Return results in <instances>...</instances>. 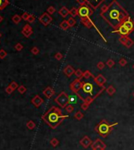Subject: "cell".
<instances>
[{"label": "cell", "instance_id": "cell-20", "mask_svg": "<svg viewBox=\"0 0 134 150\" xmlns=\"http://www.w3.org/2000/svg\"><path fill=\"white\" fill-rule=\"evenodd\" d=\"M59 13L60 14V15H61L63 18H65V17H66L69 15V10L67 9V7L63 6V7H62V8L59 10Z\"/></svg>", "mask_w": 134, "mask_h": 150}, {"label": "cell", "instance_id": "cell-24", "mask_svg": "<svg viewBox=\"0 0 134 150\" xmlns=\"http://www.w3.org/2000/svg\"><path fill=\"white\" fill-rule=\"evenodd\" d=\"M22 20V17L19 16L18 14H15V15L12 17V20H13V22L14 24H19Z\"/></svg>", "mask_w": 134, "mask_h": 150}, {"label": "cell", "instance_id": "cell-35", "mask_svg": "<svg viewBox=\"0 0 134 150\" xmlns=\"http://www.w3.org/2000/svg\"><path fill=\"white\" fill-rule=\"evenodd\" d=\"M55 11H56V10H55V8H54L53 6H49L48 8H47V13H48L49 14H50V15H52L53 13H55Z\"/></svg>", "mask_w": 134, "mask_h": 150}, {"label": "cell", "instance_id": "cell-14", "mask_svg": "<svg viewBox=\"0 0 134 150\" xmlns=\"http://www.w3.org/2000/svg\"><path fill=\"white\" fill-rule=\"evenodd\" d=\"M81 23L87 28H91L95 26L92 20L90 19V17H83L81 19Z\"/></svg>", "mask_w": 134, "mask_h": 150}, {"label": "cell", "instance_id": "cell-29", "mask_svg": "<svg viewBox=\"0 0 134 150\" xmlns=\"http://www.w3.org/2000/svg\"><path fill=\"white\" fill-rule=\"evenodd\" d=\"M67 21H68V24H69V27H73V26L76 24V20H75L73 17H69V18L67 20Z\"/></svg>", "mask_w": 134, "mask_h": 150}, {"label": "cell", "instance_id": "cell-41", "mask_svg": "<svg viewBox=\"0 0 134 150\" xmlns=\"http://www.w3.org/2000/svg\"><path fill=\"white\" fill-rule=\"evenodd\" d=\"M31 52H32V54H34V55H37V54L40 53V49H39L38 47L34 46V47H32V48L31 49Z\"/></svg>", "mask_w": 134, "mask_h": 150}, {"label": "cell", "instance_id": "cell-1", "mask_svg": "<svg viewBox=\"0 0 134 150\" xmlns=\"http://www.w3.org/2000/svg\"><path fill=\"white\" fill-rule=\"evenodd\" d=\"M100 16L114 30L118 29L127 19L130 17L129 13L117 0H113L108 5L107 11L100 14Z\"/></svg>", "mask_w": 134, "mask_h": 150}, {"label": "cell", "instance_id": "cell-10", "mask_svg": "<svg viewBox=\"0 0 134 150\" xmlns=\"http://www.w3.org/2000/svg\"><path fill=\"white\" fill-rule=\"evenodd\" d=\"M22 35L25 38H29L31 35H32L33 33V30H32V28L31 27V25L29 24H25L23 28V29L22 31Z\"/></svg>", "mask_w": 134, "mask_h": 150}, {"label": "cell", "instance_id": "cell-30", "mask_svg": "<svg viewBox=\"0 0 134 150\" xmlns=\"http://www.w3.org/2000/svg\"><path fill=\"white\" fill-rule=\"evenodd\" d=\"M50 143H51V145L53 147H57V146L59 145V141L57 138H52V139L51 140Z\"/></svg>", "mask_w": 134, "mask_h": 150}, {"label": "cell", "instance_id": "cell-3", "mask_svg": "<svg viewBox=\"0 0 134 150\" xmlns=\"http://www.w3.org/2000/svg\"><path fill=\"white\" fill-rule=\"evenodd\" d=\"M118 124V123L110 124L106 119H102V121H100V122L95 127V132L98 133V134L100 135V136L103 138H107L111 133L114 127L117 126Z\"/></svg>", "mask_w": 134, "mask_h": 150}, {"label": "cell", "instance_id": "cell-44", "mask_svg": "<svg viewBox=\"0 0 134 150\" xmlns=\"http://www.w3.org/2000/svg\"><path fill=\"white\" fill-rule=\"evenodd\" d=\"M54 58L56 60H58V61H61L63 58V55L60 53V52H58L57 54H55L54 55Z\"/></svg>", "mask_w": 134, "mask_h": 150}, {"label": "cell", "instance_id": "cell-36", "mask_svg": "<svg viewBox=\"0 0 134 150\" xmlns=\"http://www.w3.org/2000/svg\"><path fill=\"white\" fill-rule=\"evenodd\" d=\"M76 98L74 96H69V104H76Z\"/></svg>", "mask_w": 134, "mask_h": 150}, {"label": "cell", "instance_id": "cell-16", "mask_svg": "<svg viewBox=\"0 0 134 150\" xmlns=\"http://www.w3.org/2000/svg\"><path fill=\"white\" fill-rule=\"evenodd\" d=\"M54 90L53 88H51V87H47L44 91H43V94L47 97V98H51L54 94Z\"/></svg>", "mask_w": 134, "mask_h": 150}, {"label": "cell", "instance_id": "cell-57", "mask_svg": "<svg viewBox=\"0 0 134 150\" xmlns=\"http://www.w3.org/2000/svg\"><path fill=\"white\" fill-rule=\"evenodd\" d=\"M133 97H134V94H133Z\"/></svg>", "mask_w": 134, "mask_h": 150}, {"label": "cell", "instance_id": "cell-43", "mask_svg": "<svg viewBox=\"0 0 134 150\" xmlns=\"http://www.w3.org/2000/svg\"><path fill=\"white\" fill-rule=\"evenodd\" d=\"M89 105H90L87 104L86 102H83V103L81 104V109H83L84 111H86V110L88 109Z\"/></svg>", "mask_w": 134, "mask_h": 150}, {"label": "cell", "instance_id": "cell-31", "mask_svg": "<svg viewBox=\"0 0 134 150\" xmlns=\"http://www.w3.org/2000/svg\"><path fill=\"white\" fill-rule=\"evenodd\" d=\"M27 127L29 128V130H32L36 127V124H35V123L32 120H29V122L27 123Z\"/></svg>", "mask_w": 134, "mask_h": 150}, {"label": "cell", "instance_id": "cell-38", "mask_svg": "<svg viewBox=\"0 0 134 150\" xmlns=\"http://www.w3.org/2000/svg\"><path fill=\"white\" fill-rule=\"evenodd\" d=\"M10 86V87L13 90H17V88H18V87H19V86H18V84L15 82V81H13V82H11L10 83V84L9 85Z\"/></svg>", "mask_w": 134, "mask_h": 150}, {"label": "cell", "instance_id": "cell-52", "mask_svg": "<svg viewBox=\"0 0 134 150\" xmlns=\"http://www.w3.org/2000/svg\"><path fill=\"white\" fill-rule=\"evenodd\" d=\"M91 149L92 150H105L104 148L99 147V146H91Z\"/></svg>", "mask_w": 134, "mask_h": 150}, {"label": "cell", "instance_id": "cell-34", "mask_svg": "<svg viewBox=\"0 0 134 150\" xmlns=\"http://www.w3.org/2000/svg\"><path fill=\"white\" fill-rule=\"evenodd\" d=\"M65 109H66V111L68 113H72V112H73V110H74V107H73L72 105L69 104Z\"/></svg>", "mask_w": 134, "mask_h": 150}, {"label": "cell", "instance_id": "cell-32", "mask_svg": "<svg viewBox=\"0 0 134 150\" xmlns=\"http://www.w3.org/2000/svg\"><path fill=\"white\" fill-rule=\"evenodd\" d=\"M17 90H18V92L20 93L21 94H25V93L26 92V90H27V88L25 87V86L22 85V86H19V87H18V88H17Z\"/></svg>", "mask_w": 134, "mask_h": 150}, {"label": "cell", "instance_id": "cell-28", "mask_svg": "<svg viewBox=\"0 0 134 150\" xmlns=\"http://www.w3.org/2000/svg\"><path fill=\"white\" fill-rule=\"evenodd\" d=\"M83 77L84 79H89V78H93L94 79L95 78L94 76L91 74V72H90V71H88V70H86L85 72L83 73Z\"/></svg>", "mask_w": 134, "mask_h": 150}, {"label": "cell", "instance_id": "cell-19", "mask_svg": "<svg viewBox=\"0 0 134 150\" xmlns=\"http://www.w3.org/2000/svg\"><path fill=\"white\" fill-rule=\"evenodd\" d=\"M91 146H99V147H101L104 149H106V148H107V145H106L104 142L102 140H100V138L96 139L92 143V145H91Z\"/></svg>", "mask_w": 134, "mask_h": 150}, {"label": "cell", "instance_id": "cell-17", "mask_svg": "<svg viewBox=\"0 0 134 150\" xmlns=\"http://www.w3.org/2000/svg\"><path fill=\"white\" fill-rule=\"evenodd\" d=\"M122 24H123L124 26H125L127 28H128V29H129L131 32L134 31V21H132V20H131L130 17H129V19H127Z\"/></svg>", "mask_w": 134, "mask_h": 150}, {"label": "cell", "instance_id": "cell-47", "mask_svg": "<svg viewBox=\"0 0 134 150\" xmlns=\"http://www.w3.org/2000/svg\"><path fill=\"white\" fill-rule=\"evenodd\" d=\"M108 9V5H103L101 7V10H100V14H103V13H105L107 11V10Z\"/></svg>", "mask_w": 134, "mask_h": 150}, {"label": "cell", "instance_id": "cell-49", "mask_svg": "<svg viewBox=\"0 0 134 150\" xmlns=\"http://www.w3.org/2000/svg\"><path fill=\"white\" fill-rule=\"evenodd\" d=\"M29 16H30V14L25 12V13H24L22 14V18L24 20H28V19H29Z\"/></svg>", "mask_w": 134, "mask_h": 150}, {"label": "cell", "instance_id": "cell-23", "mask_svg": "<svg viewBox=\"0 0 134 150\" xmlns=\"http://www.w3.org/2000/svg\"><path fill=\"white\" fill-rule=\"evenodd\" d=\"M129 39V36H125V35H121V37L118 39V41L121 42L122 45L125 46L126 44V42H127V41H128Z\"/></svg>", "mask_w": 134, "mask_h": 150}, {"label": "cell", "instance_id": "cell-18", "mask_svg": "<svg viewBox=\"0 0 134 150\" xmlns=\"http://www.w3.org/2000/svg\"><path fill=\"white\" fill-rule=\"evenodd\" d=\"M63 72H64V74L67 77H70L72 75H73L75 73V69L71 65H69L64 68V70H63Z\"/></svg>", "mask_w": 134, "mask_h": 150}, {"label": "cell", "instance_id": "cell-45", "mask_svg": "<svg viewBox=\"0 0 134 150\" xmlns=\"http://www.w3.org/2000/svg\"><path fill=\"white\" fill-rule=\"evenodd\" d=\"M118 63H119V65H121V66L124 67V66H125L127 65V61L125 59H124V58H122V59L119 60Z\"/></svg>", "mask_w": 134, "mask_h": 150}, {"label": "cell", "instance_id": "cell-21", "mask_svg": "<svg viewBox=\"0 0 134 150\" xmlns=\"http://www.w3.org/2000/svg\"><path fill=\"white\" fill-rule=\"evenodd\" d=\"M59 27H60V28H62V29L64 30V31H66L69 28H70L69 24H68L67 20H64L63 21H62V22L60 23V24H59Z\"/></svg>", "mask_w": 134, "mask_h": 150}, {"label": "cell", "instance_id": "cell-6", "mask_svg": "<svg viewBox=\"0 0 134 150\" xmlns=\"http://www.w3.org/2000/svg\"><path fill=\"white\" fill-rule=\"evenodd\" d=\"M84 83L81 81V79H76L75 80H73L71 84L69 85V89L71 90L75 94H77L83 87Z\"/></svg>", "mask_w": 134, "mask_h": 150}, {"label": "cell", "instance_id": "cell-46", "mask_svg": "<svg viewBox=\"0 0 134 150\" xmlns=\"http://www.w3.org/2000/svg\"><path fill=\"white\" fill-rule=\"evenodd\" d=\"M104 67H105V64H104L103 61L98 62V64H97V68H98V69L102 70V69L104 68Z\"/></svg>", "mask_w": 134, "mask_h": 150}, {"label": "cell", "instance_id": "cell-33", "mask_svg": "<svg viewBox=\"0 0 134 150\" xmlns=\"http://www.w3.org/2000/svg\"><path fill=\"white\" fill-rule=\"evenodd\" d=\"M83 72L81 70V69H77L76 71H75V76H76L77 79H81L83 77Z\"/></svg>", "mask_w": 134, "mask_h": 150}, {"label": "cell", "instance_id": "cell-13", "mask_svg": "<svg viewBox=\"0 0 134 150\" xmlns=\"http://www.w3.org/2000/svg\"><path fill=\"white\" fill-rule=\"evenodd\" d=\"M105 0H87L88 4L92 8L93 10H96L98 7H100L101 4Z\"/></svg>", "mask_w": 134, "mask_h": 150}, {"label": "cell", "instance_id": "cell-12", "mask_svg": "<svg viewBox=\"0 0 134 150\" xmlns=\"http://www.w3.org/2000/svg\"><path fill=\"white\" fill-rule=\"evenodd\" d=\"M114 32L118 33L121 35H125V36H129V35L131 33V32L125 26H124L123 24H122L121 26L118 28V29H116L114 31Z\"/></svg>", "mask_w": 134, "mask_h": 150}, {"label": "cell", "instance_id": "cell-37", "mask_svg": "<svg viewBox=\"0 0 134 150\" xmlns=\"http://www.w3.org/2000/svg\"><path fill=\"white\" fill-rule=\"evenodd\" d=\"M133 44H134V41L129 38V39H128V41H127L126 44L125 45V46H126L127 48H130V47H132V46H133Z\"/></svg>", "mask_w": 134, "mask_h": 150}, {"label": "cell", "instance_id": "cell-8", "mask_svg": "<svg viewBox=\"0 0 134 150\" xmlns=\"http://www.w3.org/2000/svg\"><path fill=\"white\" fill-rule=\"evenodd\" d=\"M92 141L91 140V138L88 136H84L81 140H80V145L84 148H88L89 146L92 145Z\"/></svg>", "mask_w": 134, "mask_h": 150}, {"label": "cell", "instance_id": "cell-2", "mask_svg": "<svg viewBox=\"0 0 134 150\" xmlns=\"http://www.w3.org/2000/svg\"><path fill=\"white\" fill-rule=\"evenodd\" d=\"M68 117L69 116L67 115H62V112L59 108L53 106L42 116V119L51 129H55L62 123L63 120Z\"/></svg>", "mask_w": 134, "mask_h": 150}, {"label": "cell", "instance_id": "cell-48", "mask_svg": "<svg viewBox=\"0 0 134 150\" xmlns=\"http://www.w3.org/2000/svg\"><path fill=\"white\" fill-rule=\"evenodd\" d=\"M35 20H36V17H35L34 15H32V14H30V16H29V19H28L27 21H29V23H33Z\"/></svg>", "mask_w": 134, "mask_h": 150}, {"label": "cell", "instance_id": "cell-51", "mask_svg": "<svg viewBox=\"0 0 134 150\" xmlns=\"http://www.w3.org/2000/svg\"><path fill=\"white\" fill-rule=\"evenodd\" d=\"M76 1L81 6H83V5H88V2L87 0H76Z\"/></svg>", "mask_w": 134, "mask_h": 150}, {"label": "cell", "instance_id": "cell-50", "mask_svg": "<svg viewBox=\"0 0 134 150\" xmlns=\"http://www.w3.org/2000/svg\"><path fill=\"white\" fill-rule=\"evenodd\" d=\"M5 91H6V94H11L12 93H13V91H14V90H13V89H12V88L10 87V86H8V87L6 88Z\"/></svg>", "mask_w": 134, "mask_h": 150}, {"label": "cell", "instance_id": "cell-15", "mask_svg": "<svg viewBox=\"0 0 134 150\" xmlns=\"http://www.w3.org/2000/svg\"><path fill=\"white\" fill-rule=\"evenodd\" d=\"M32 104L36 107V108H39V107L43 104L44 100L42 97H40L39 95H36L32 99Z\"/></svg>", "mask_w": 134, "mask_h": 150}, {"label": "cell", "instance_id": "cell-7", "mask_svg": "<svg viewBox=\"0 0 134 150\" xmlns=\"http://www.w3.org/2000/svg\"><path fill=\"white\" fill-rule=\"evenodd\" d=\"M40 22L43 24L44 26H47L49 25L52 21V17L48 13H44L42 15L39 17Z\"/></svg>", "mask_w": 134, "mask_h": 150}, {"label": "cell", "instance_id": "cell-26", "mask_svg": "<svg viewBox=\"0 0 134 150\" xmlns=\"http://www.w3.org/2000/svg\"><path fill=\"white\" fill-rule=\"evenodd\" d=\"M74 118L77 120H81L84 118V114L83 112H81V111H77L75 114H74Z\"/></svg>", "mask_w": 134, "mask_h": 150}, {"label": "cell", "instance_id": "cell-55", "mask_svg": "<svg viewBox=\"0 0 134 150\" xmlns=\"http://www.w3.org/2000/svg\"><path fill=\"white\" fill-rule=\"evenodd\" d=\"M132 68H134V65H133V66H132Z\"/></svg>", "mask_w": 134, "mask_h": 150}, {"label": "cell", "instance_id": "cell-40", "mask_svg": "<svg viewBox=\"0 0 134 150\" xmlns=\"http://www.w3.org/2000/svg\"><path fill=\"white\" fill-rule=\"evenodd\" d=\"M6 55H7V52L3 49H0V59H4L6 57Z\"/></svg>", "mask_w": 134, "mask_h": 150}, {"label": "cell", "instance_id": "cell-42", "mask_svg": "<svg viewBox=\"0 0 134 150\" xmlns=\"http://www.w3.org/2000/svg\"><path fill=\"white\" fill-rule=\"evenodd\" d=\"M114 64H115V62L113 61L112 59H109L107 61V65L109 67V68H113L114 66Z\"/></svg>", "mask_w": 134, "mask_h": 150}, {"label": "cell", "instance_id": "cell-11", "mask_svg": "<svg viewBox=\"0 0 134 150\" xmlns=\"http://www.w3.org/2000/svg\"><path fill=\"white\" fill-rule=\"evenodd\" d=\"M94 80H95V83L99 86V87H100L102 88L105 87L104 84L106 83V82H107V80H106V78L103 75H101V74L98 75L96 77L94 78Z\"/></svg>", "mask_w": 134, "mask_h": 150}, {"label": "cell", "instance_id": "cell-25", "mask_svg": "<svg viewBox=\"0 0 134 150\" xmlns=\"http://www.w3.org/2000/svg\"><path fill=\"white\" fill-rule=\"evenodd\" d=\"M7 5H9L8 0H0V10L6 8V7L7 6Z\"/></svg>", "mask_w": 134, "mask_h": 150}, {"label": "cell", "instance_id": "cell-9", "mask_svg": "<svg viewBox=\"0 0 134 150\" xmlns=\"http://www.w3.org/2000/svg\"><path fill=\"white\" fill-rule=\"evenodd\" d=\"M93 89H94L93 85L91 83H84L82 90H83L84 94H90L91 96H92L93 95Z\"/></svg>", "mask_w": 134, "mask_h": 150}, {"label": "cell", "instance_id": "cell-54", "mask_svg": "<svg viewBox=\"0 0 134 150\" xmlns=\"http://www.w3.org/2000/svg\"><path fill=\"white\" fill-rule=\"evenodd\" d=\"M1 36H2V34H1V33H0V38H1Z\"/></svg>", "mask_w": 134, "mask_h": 150}, {"label": "cell", "instance_id": "cell-5", "mask_svg": "<svg viewBox=\"0 0 134 150\" xmlns=\"http://www.w3.org/2000/svg\"><path fill=\"white\" fill-rule=\"evenodd\" d=\"M94 11L92 8L89 5H83L81 6L78 9V15L83 18V17H90L93 14Z\"/></svg>", "mask_w": 134, "mask_h": 150}, {"label": "cell", "instance_id": "cell-4", "mask_svg": "<svg viewBox=\"0 0 134 150\" xmlns=\"http://www.w3.org/2000/svg\"><path fill=\"white\" fill-rule=\"evenodd\" d=\"M54 102L55 103L58 104L59 106L62 107V108H66L69 105V96L67 95L66 92L62 91L55 97Z\"/></svg>", "mask_w": 134, "mask_h": 150}, {"label": "cell", "instance_id": "cell-39", "mask_svg": "<svg viewBox=\"0 0 134 150\" xmlns=\"http://www.w3.org/2000/svg\"><path fill=\"white\" fill-rule=\"evenodd\" d=\"M14 49L17 51H22L23 49V45L20 42H17V43L14 46Z\"/></svg>", "mask_w": 134, "mask_h": 150}, {"label": "cell", "instance_id": "cell-27", "mask_svg": "<svg viewBox=\"0 0 134 150\" xmlns=\"http://www.w3.org/2000/svg\"><path fill=\"white\" fill-rule=\"evenodd\" d=\"M69 14L71 15L73 17H75L78 15V9L75 8V7H73V8L69 10Z\"/></svg>", "mask_w": 134, "mask_h": 150}, {"label": "cell", "instance_id": "cell-56", "mask_svg": "<svg viewBox=\"0 0 134 150\" xmlns=\"http://www.w3.org/2000/svg\"><path fill=\"white\" fill-rule=\"evenodd\" d=\"M133 21H134V18H133Z\"/></svg>", "mask_w": 134, "mask_h": 150}, {"label": "cell", "instance_id": "cell-53", "mask_svg": "<svg viewBox=\"0 0 134 150\" xmlns=\"http://www.w3.org/2000/svg\"><path fill=\"white\" fill-rule=\"evenodd\" d=\"M3 17L1 16V15H0V23H1L2 22V21H3Z\"/></svg>", "mask_w": 134, "mask_h": 150}, {"label": "cell", "instance_id": "cell-22", "mask_svg": "<svg viewBox=\"0 0 134 150\" xmlns=\"http://www.w3.org/2000/svg\"><path fill=\"white\" fill-rule=\"evenodd\" d=\"M106 91H107V93L109 95L112 96V95H114L115 94L116 89L114 87H113V86H109L108 87L106 88Z\"/></svg>", "mask_w": 134, "mask_h": 150}]
</instances>
